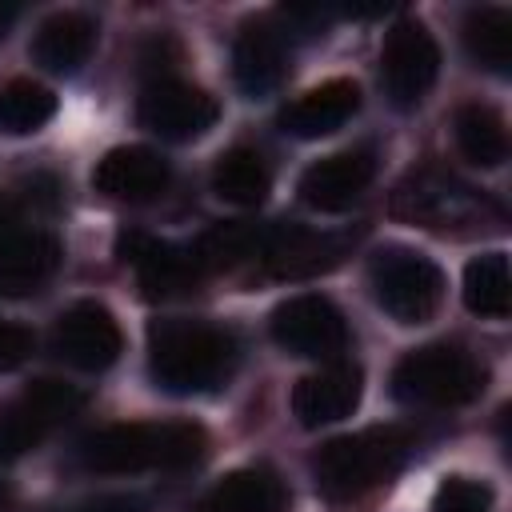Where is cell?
<instances>
[{"label":"cell","instance_id":"1","mask_svg":"<svg viewBox=\"0 0 512 512\" xmlns=\"http://www.w3.org/2000/svg\"><path fill=\"white\" fill-rule=\"evenodd\" d=\"M240 364L236 336L204 320H152L148 324V372L168 396L220 392Z\"/></svg>","mask_w":512,"mask_h":512},{"label":"cell","instance_id":"2","mask_svg":"<svg viewBox=\"0 0 512 512\" xmlns=\"http://www.w3.org/2000/svg\"><path fill=\"white\" fill-rule=\"evenodd\" d=\"M208 432L192 420H132L88 432L76 444V464L100 476L156 472V468H188L204 456Z\"/></svg>","mask_w":512,"mask_h":512},{"label":"cell","instance_id":"3","mask_svg":"<svg viewBox=\"0 0 512 512\" xmlns=\"http://www.w3.org/2000/svg\"><path fill=\"white\" fill-rule=\"evenodd\" d=\"M392 216L440 236H476V232H492L504 228L508 212L496 196L480 192L476 184L460 180L448 168L424 164L412 168L396 192H392Z\"/></svg>","mask_w":512,"mask_h":512},{"label":"cell","instance_id":"4","mask_svg":"<svg viewBox=\"0 0 512 512\" xmlns=\"http://www.w3.org/2000/svg\"><path fill=\"white\" fill-rule=\"evenodd\" d=\"M412 452V432L400 424H372L332 436L312 456V480L324 500H356L392 480Z\"/></svg>","mask_w":512,"mask_h":512},{"label":"cell","instance_id":"5","mask_svg":"<svg viewBox=\"0 0 512 512\" xmlns=\"http://www.w3.org/2000/svg\"><path fill=\"white\" fill-rule=\"evenodd\" d=\"M488 384V368L464 344H424L396 360L392 396L408 408H464Z\"/></svg>","mask_w":512,"mask_h":512},{"label":"cell","instance_id":"6","mask_svg":"<svg viewBox=\"0 0 512 512\" xmlns=\"http://www.w3.org/2000/svg\"><path fill=\"white\" fill-rule=\"evenodd\" d=\"M368 284L376 304L396 324H428L444 300V272L416 248H380L368 264Z\"/></svg>","mask_w":512,"mask_h":512},{"label":"cell","instance_id":"7","mask_svg":"<svg viewBox=\"0 0 512 512\" xmlns=\"http://www.w3.org/2000/svg\"><path fill=\"white\" fill-rule=\"evenodd\" d=\"M84 408V392L64 380H32L0 408V464L36 452L68 416Z\"/></svg>","mask_w":512,"mask_h":512},{"label":"cell","instance_id":"8","mask_svg":"<svg viewBox=\"0 0 512 512\" xmlns=\"http://www.w3.org/2000/svg\"><path fill=\"white\" fill-rule=\"evenodd\" d=\"M436 76H440L436 36L412 16L396 20L384 36V48H380V88H384L388 104L400 112L416 108L432 92Z\"/></svg>","mask_w":512,"mask_h":512},{"label":"cell","instance_id":"9","mask_svg":"<svg viewBox=\"0 0 512 512\" xmlns=\"http://www.w3.org/2000/svg\"><path fill=\"white\" fill-rule=\"evenodd\" d=\"M268 332L288 356L340 360L348 352V320L320 292H300V296L276 304V312L268 320Z\"/></svg>","mask_w":512,"mask_h":512},{"label":"cell","instance_id":"10","mask_svg":"<svg viewBox=\"0 0 512 512\" xmlns=\"http://www.w3.org/2000/svg\"><path fill=\"white\" fill-rule=\"evenodd\" d=\"M356 236L352 232H316L308 224H264V244H260V264L268 276L280 280H304L332 272L348 252Z\"/></svg>","mask_w":512,"mask_h":512},{"label":"cell","instance_id":"11","mask_svg":"<svg viewBox=\"0 0 512 512\" xmlns=\"http://www.w3.org/2000/svg\"><path fill=\"white\" fill-rule=\"evenodd\" d=\"M220 116V104L216 96H208L204 88L196 84H184V80H156V84H144L140 88V100H136V120L140 128L156 132L160 140H196L204 136Z\"/></svg>","mask_w":512,"mask_h":512},{"label":"cell","instance_id":"12","mask_svg":"<svg viewBox=\"0 0 512 512\" xmlns=\"http://www.w3.org/2000/svg\"><path fill=\"white\" fill-rule=\"evenodd\" d=\"M52 348L64 364H72L80 372H104L120 360L124 332L100 300H76L60 312V320L52 328Z\"/></svg>","mask_w":512,"mask_h":512},{"label":"cell","instance_id":"13","mask_svg":"<svg viewBox=\"0 0 512 512\" xmlns=\"http://www.w3.org/2000/svg\"><path fill=\"white\" fill-rule=\"evenodd\" d=\"M116 252L124 264L136 268V280L148 300L180 296L204 280V272L192 256V244H172V240H160L148 232H124L116 240Z\"/></svg>","mask_w":512,"mask_h":512},{"label":"cell","instance_id":"14","mask_svg":"<svg viewBox=\"0 0 512 512\" xmlns=\"http://www.w3.org/2000/svg\"><path fill=\"white\" fill-rule=\"evenodd\" d=\"M168 184H172L168 160L144 144L108 148L92 168V188L120 204H152L168 192Z\"/></svg>","mask_w":512,"mask_h":512},{"label":"cell","instance_id":"15","mask_svg":"<svg viewBox=\"0 0 512 512\" xmlns=\"http://www.w3.org/2000/svg\"><path fill=\"white\" fill-rule=\"evenodd\" d=\"M364 372L352 360H328L320 372H308L292 388V416L300 428H324L360 408Z\"/></svg>","mask_w":512,"mask_h":512},{"label":"cell","instance_id":"16","mask_svg":"<svg viewBox=\"0 0 512 512\" xmlns=\"http://www.w3.org/2000/svg\"><path fill=\"white\" fill-rule=\"evenodd\" d=\"M64 260V248L52 232L24 224L12 232H0V296L20 300L40 292Z\"/></svg>","mask_w":512,"mask_h":512},{"label":"cell","instance_id":"17","mask_svg":"<svg viewBox=\"0 0 512 512\" xmlns=\"http://www.w3.org/2000/svg\"><path fill=\"white\" fill-rule=\"evenodd\" d=\"M288 36L276 20H252L232 40V80L248 100H260L280 88L288 72Z\"/></svg>","mask_w":512,"mask_h":512},{"label":"cell","instance_id":"18","mask_svg":"<svg viewBox=\"0 0 512 512\" xmlns=\"http://www.w3.org/2000/svg\"><path fill=\"white\" fill-rule=\"evenodd\" d=\"M376 176V152L372 148H348L316 160L300 176V200L316 212H344L352 208L364 188Z\"/></svg>","mask_w":512,"mask_h":512},{"label":"cell","instance_id":"19","mask_svg":"<svg viewBox=\"0 0 512 512\" xmlns=\"http://www.w3.org/2000/svg\"><path fill=\"white\" fill-rule=\"evenodd\" d=\"M356 112H360V84L348 76H336V80H324V84L308 88L304 96H296L280 112V132H288L296 140H320V136L340 132Z\"/></svg>","mask_w":512,"mask_h":512},{"label":"cell","instance_id":"20","mask_svg":"<svg viewBox=\"0 0 512 512\" xmlns=\"http://www.w3.org/2000/svg\"><path fill=\"white\" fill-rule=\"evenodd\" d=\"M92 48H96V20H92L88 12L68 8V12H52V16L36 28L28 52H32V60H36L44 72H52V76H72V72H80V68L88 64Z\"/></svg>","mask_w":512,"mask_h":512},{"label":"cell","instance_id":"21","mask_svg":"<svg viewBox=\"0 0 512 512\" xmlns=\"http://www.w3.org/2000/svg\"><path fill=\"white\" fill-rule=\"evenodd\" d=\"M196 512H288V488L264 464L236 468L204 496Z\"/></svg>","mask_w":512,"mask_h":512},{"label":"cell","instance_id":"22","mask_svg":"<svg viewBox=\"0 0 512 512\" xmlns=\"http://www.w3.org/2000/svg\"><path fill=\"white\" fill-rule=\"evenodd\" d=\"M456 148L476 168H500L508 160V128L492 104H460L452 116Z\"/></svg>","mask_w":512,"mask_h":512},{"label":"cell","instance_id":"23","mask_svg":"<svg viewBox=\"0 0 512 512\" xmlns=\"http://www.w3.org/2000/svg\"><path fill=\"white\" fill-rule=\"evenodd\" d=\"M464 308L480 320H504L512 312V268L508 252L472 256L464 268Z\"/></svg>","mask_w":512,"mask_h":512},{"label":"cell","instance_id":"24","mask_svg":"<svg viewBox=\"0 0 512 512\" xmlns=\"http://www.w3.org/2000/svg\"><path fill=\"white\" fill-rule=\"evenodd\" d=\"M464 48L476 60V68L492 76L512 72V12L500 4L472 8L464 16Z\"/></svg>","mask_w":512,"mask_h":512},{"label":"cell","instance_id":"25","mask_svg":"<svg viewBox=\"0 0 512 512\" xmlns=\"http://www.w3.org/2000/svg\"><path fill=\"white\" fill-rule=\"evenodd\" d=\"M268 188H272V172H268V164H264V156L256 148H244V144L228 148L212 168V192L220 200L236 204V208L264 204Z\"/></svg>","mask_w":512,"mask_h":512},{"label":"cell","instance_id":"26","mask_svg":"<svg viewBox=\"0 0 512 512\" xmlns=\"http://www.w3.org/2000/svg\"><path fill=\"white\" fill-rule=\"evenodd\" d=\"M260 244H264V224L224 220V224H212L192 244V256H196L200 272L212 276V272H228V268H236L244 260H256L260 256Z\"/></svg>","mask_w":512,"mask_h":512},{"label":"cell","instance_id":"27","mask_svg":"<svg viewBox=\"0 0 512 512\" xmlns=\"http://www.w3.org/2000/svg\"><path fill=\"white\" fill-rule=\"evenodd\" d=\"M56 116V96L32 76L0 84V136H32Z\"/></svg>","mask_w":512,"mask_h":512},{"label":"cell","instance_id":"28","mask_svg":"<svg viewBox=\"0 0 512 512\" xmlns=\"http://www.w3.org/2000/svg\"><path fill=\"white\" fill-rule=\"evenodd\" d=\"M492 488L472 476H444L440 488L432 492L428 512H492Z\"/></svg>","mask_w":512,"mask_h":512},{"label":"cell","instance_id":"29","mask_svg":"<svg viewBox=\"0 0 512 512\" xmlns=\"http://www.w3.org/2000/svg\"><path fill=\"white\" fill-rule=\"evenodd\" d=\"M176 64H180V44H176L172 36H164V32L152 36V40L140 48V76H144V84L172 80Z\"/></svg>","mask_w":512,"mask_h":512},{"label":"cell","instance_id":"30","mask_svg":"<svg viewBox=\"0 0 512 512\" xmlns=\"http://www.w3.org/2000/svg\"><path fill=\"white\" fill-rule=\"evenodd\" d=\"M32 332L24 324H12V320H0V376L4 372H16L20 364H28L32 356Z\"/></svg>","mask_w":512,"mask_h":512},{"label":"cell","instance_id":"31","mask_svg":"<svg viewBox=\"0 0 512 512\" xmlns=\"http://www.w3.org/2000/svg\"><path fill=\"white\" fill-rule=\"evenodd\" d=\"M56 512H148V500L136 492H108V496H88L80 504L56 508Z\"/></svg>","mask_w":512,"mask_h":512},{"label":"cell","instance_id":"32","mask_svg":"<svg viewBox=\"0 0 512 512\" xmlns=\"http://www.w3.org/2000/svg\"><path fill=\"white\" fill-rule=\"evenodd\" d=\"M16 12H20L16 4H0V36H4V32H8V24L16 20Z\"/></svg>","mask_w":512,"mask_h":512}]
</instances>
